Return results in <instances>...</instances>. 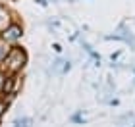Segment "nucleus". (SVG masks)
Returning a JSON list of instances; mask_svg holds the SVG:
<instances>
[{
	"mask_svg": "<svg viewBox=\"0 0 135 127\" xmlns=\"http://www.w3.org/2000/svg\"><path fill=\"white\" fill-rule=\"evenodd\" d=\"M2 64H4V69L12 71V73H17V71H20L23 65L27 64V54H25L23 48L14 46V48H10V50L6 52Z\"/></svg>",
	"mask_w": 135,
	"mask_h": 127,
	"instance_id": "1",
	"label": "nucleus"
},
{
	"mask_svg": "<svg viewBox=\"0 0 135 127\" xmlns=\"http://www.w3.org/2000/svg\"><path fill=\"white\" fill-rule=\"evenodd\" d=\"M21 35H23V29H21V25H17V23H12V25H8L2 31V40H6V42H16L17 39H21Z\"/></svg>",
	"mask_w": 135,
	"mask_h": 127,
	"instance_id": "2",
	"label": "nucleus"
},
{
	"mask_svg": "<svg viewBox=\"0 0 135 127\" xmlns=\"http://www.w3.org/2000/svg\"><path fill=\"white\" fill-rule=\"evenodd\" d=\"M16 83H17V75H12L8 77V79L4 81V87H2V94H14V87H16Z\"/></svg>",
	"mask_w": 135,
	"mask_h": 127,
	"instance_id": "3",
	"label": "nucleus"
},
{
	"mask_svg": "<svg viewBox=\"0 0 135 127\" xmlns=\"http://www.w3.org/2000/svg\"><path fill=\"white\" fill-rule=\"evenodd\" d=\"M14 127H31V119L29 118H17L14 121Z\"/></svg>",
	"mask_w": 135,
	"mask_h": 127,
	"instance_id": "4",
	"label": "nucleus"
},
{
	"mask_svg": "<svg viewBox=\"0 0 135 127\" xmlns=\"http://www.w3.org/2000/svg\"><path fill=\"white\" fill-rule=\"evenodd\" d=\"M6 106H8V102H6V100H0V116H2V114H4Z\"/></svg>",
	"mask_w": 135,
	"mask_h": 127,
	"instance_id": "5",
	"label": "nucleus"
},
{
	"mask_svg": "<svg viewBox=\"0 0 135 127\" xmlns=\"http://www.w3.org/2000/svg\"><path fill=\"white\" fill-rule=\"evenodd\" d=\"M2 87H4V73L0 71V93H2Z\"/></svg>",
	"mask_w": 135,
	"mask_h": 127,
	"instance_id": "6",
	"label": "nucleus"
},
{
	"mask_svg": "<svg viewBox=\"0 0 135 127\" xmlns=\"http://www.w3.org/2000/svg\"><path fill=\"white\" fill-rule=\"evenodd\" d=\"M4 56H6V48L0 46V60H4Z\"/></svg>",
	"mask_w": 135,
	"mask_h": 127,
	"instance_id": "7",
	"label": "nucleus"
}]
</instances>
